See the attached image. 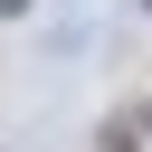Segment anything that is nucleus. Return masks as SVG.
I'll list each match as a JSON object with an SVG mask.
<instances>
[{
    "label": "nucleus",
    "instance_id": "nucleus-1",
    "mask_svg": "<svg viewBox=\"0 0 152 152\" xmlns=\"http://www.w3.org/2000/svg\"><path fill=\"white\" fill-rule=\"evenodd\" d=\"M19 10H28V0H0V19H19Z\"/></svg>",
    "mask_w": 152,
    "mask_h": 152
},
{
    "label": "nucleus",
    "instance_id": "nucleus-2",
    "mask_svg": "<svg viewBox=\"0 0 152 152\" xmlns=\"http://www.w3.org/2000/svg\"><path fill=\"white\" fill-rule=\"evenodd\" d=\"M142 10H152V0H142Z\"/></svg>",
    "mask_w": 152,
    "mask_h": 152
}]
</instances>
